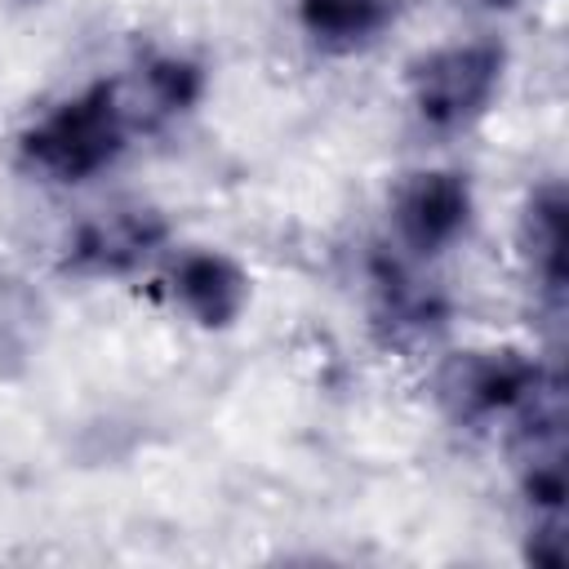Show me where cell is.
Instances as JSON below:
<instances>
[{"label":"cell","instance_id":"cell-1","mask_svg":"<svg viewBox=\"0 0 569 569\" xmlns=\"http://www.w3.org/2000/svg\"><path fill=\"white\" fill-rule=\"evenodd\" d=\"M124 138L129 111L120 102V89L111 80H93L49 107L31 129H22L18 156L31 173L62 187H80L120 160Z\"/></svg>","mask_w":569,"mask_h":569},{"label":"cell","instance_id":"cell-2","mask_svg":"<svg viewBox=\"0 0 569 569\" xmlns=\"http://www.w3.org/2000/svg\"><path fill=\"white\" fill-rule=\"evenodd\" d=\"M507 76V49L498 40H453L409 62V107L431 133H467L489 116Z\"/></svg>","mask_w":569,"mask_h":569},{"label":"cell","instance_id":"cell-3","mask_svg":"<svg viewBox=\"0 0 569 569\" xmlns=\"http://www.w3.org/2000/svg\"><path fill=\"white\" fill-rule=\"evenodd\" d=\"M547 387H551L547 369L516 347L458 351L436 378V396L458 422L520 418Z\"/></svg>","mask_w":569,"mask_h":569},{"label":"cell","instance_id":"cell-4","mask_svg":"<svg viewBox=\"0 0 569 569\" xmlns=\"http://www.w3.org/2000/svg\"><path fill=\"white\" fill-rule=\"evenodd\" d=\"M476 218V196L467 173L458 169H418L405 173L391 191V236L413 258H440L458 240H467Z\"/></svg>","mask_w":569,"mask_h":569},{"label":"cell","instance_id":"cell-5","mask_svg":"<svg viewBox=\"0 0 569 569\" xmlns=\"http://www.w3.org/2000/svg\"><path fill=\"white\" fill-rule=\"evenodd\" d=\"M249 271L218 249H182L169 262V298L200 329H231L249 307Z\"/></svg>","mask_w":569,"mask_h":569},{"label":"cell","instance_id":"cell-6","mask_svg":"<svg viewBox=\"0 0 569 569\" xmlns=\"http://www.w3.org/2000/svg\"><path fill=\"white\" fill-rule=\"evenodd\" d=\"M164 244V218L156 209H107L76 227L67 262L84 276H124Z\"/></svg>","mask_w":569,"mask_h":569},{"label":"cell","instance_id":"cell-7","mask_svg":"<svg viewBox=\"0 0 569 569\" xmlns=\"http://www.w3.org/2000/svg\"><path fill=\"white\" fill-rule=\"evenodd\" d=\"M400 13V0H293V22L325 58H351L378 44Z\"/></svg>","mask_w":569,"mask_h":569},{"label":"cell","instance_id":"cell-8","mask_svg":"<svg viewBox=\"0 0 569 569\" xmlns=\"http://www.w3.org/2000/svg\"><path fill=\"white\" fill-rule=\"evenodd\" d=\"M520 253L529 262L533 284L547 298L565 293V191L556 182L538 187L520 218Z\"/></svg>","mask_w":569,"mask_h":569},{"label":"cell","instance_id":"cell-9","mask_svg":"<svg viewBox=\"0 0 569 569\" xmlns=\"http://www.w3.org/2000/svg\"><path fill=\"white\" fill-rule=\"evenodd\" d=\"M378 293V320L391 325V333H431L445 325V298L431 280L413 276L405 262H387L373 271Z\"/></svg>","mask_w":569,"mask_h":569},{"label":"cell","instance_id":"cell-10","mask_svg":"<svg viewBox=\"0 0 569 569\" xmlns=\"http://www.w3.org/2000/svg\"><path fill=\"white\" fill-rule=\"evenodd\" d=\"M142 80H147V93H151V102L160 111H187L200 98V89H204V71L191 58H182V53L151 58Z\"/></svg>","mask_w":569,"mask_h":569},{"label":"cell","instance_id":"cell-11","mask_svg":"<svg viewBox=\"0 0 569 569\" xmlns=\"http://www.w3.org/2000/svg\"><path fill=\"white\" fill-rule=\"evenodd\" d=\"M480 4H511V0H480Z\"/></svg>","mask_w":569,"mask_h":569}]
</instances>
